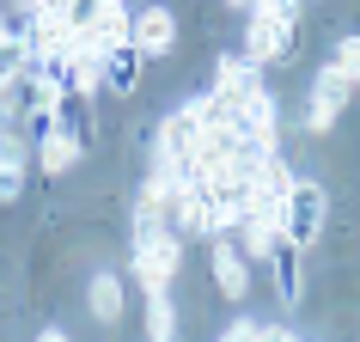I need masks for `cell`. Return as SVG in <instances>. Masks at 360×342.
I'll use <instances>...</instances> for the list:
<instances>
[{
	"label": "cell",
	"instance_id": "obj_1",
	"mask_svg": "<svg viewBox=\"0 0 360 342\" xmlns=\"http://www.w3.org/2000/svg\"><path fill=\"white\" fill-rule=\"evenodd\" d=\"M177 269H184V232L171 227V190L147 171L129 214V275L141 293H171Z\"/></svg>",
	"mask_w": 360,
	"mask_h": 342
},
{
	"label": "cell",
	"instance_id": "obj_2",
	"mask_svg": "<svg viewBox=\"0 0 360 342\" xmlns=\"http://www.w3.org/2000/svg\"><path fill=\"white\" fill-rule=\"evenodd\" d=\"M300 19H305V0H250L245 6V56L257 61V68L293 61Z\"/></svg>",
	"mask_w": 360,
	"mask_h": 342
},
{
	"label": "cell",
	"instance_id": "obj_3",
	"mask_svg": "<svg viewBox=\"0 0 360 342\" xmlns=\"http://www.w3.org/2000/svg\"><path fill=\"white\" fill-rule=\"evenodd\" d=\"M275 220H281V239H293L300 251H311L323 239V220H330V190H323L318 177H300V171H293V184H287Z\"/></svg>",
	"mask_w": 360,
	"mask_h": 342
},
{
	"label": "cell",
	"instance_id": "obj_4",
	"mask_svg": "<svg viewBox=\"0 0 360 342\" xmlns=\"http://www.w3.org/2000/svg\"><path fill=\"white\" fill-rule=\"evenodd\" d=\"M348 104H354V74L336 68V61H323L318 74H311V86H305V129H311V134H330L342 122Z\"/></svg>",
	"mask_w": 360,
	"mask_h": 342
},
{
	"label": "cell",
	"instance_id": "obj_5",
	"mask_svg": "<svg viewBox=\"0 0 360 342\" xmlns=\"http://www.w3.org/2000/svg\"><path fill=\"white\" fill-rule=\"evenodd\" d=\"M208 275H214V293L232 305L250 300V257L232 245V232H214L208 239Z\"/></svg>",
	"mask_w": 360,
	"mask_h": 342
},
{
	"label": "cell",
	"instance_id": "obj_6",
	"mask_svg": "<svg viewBox=\"0 0 360 342\" xmlns=\"http://www.w3.org/2000/svg\"><path fill=\"white\" fill-rule=\"evenodd\" d=\"M129 49H134L141 61H165L171 49H177V13L159 6V0L141 6V13L129 19Z\"/></svg>",
	"mask_w": 360,
	"mask_h": 342
},
{
	"label": "cell",
	"instance_id": "obj_7",
	"mask_svg": "<svg viewBox=\"0 0 360 342\" xmlns=\"http://www.w3.org/2000/svg\"><path fill=\"white\" fill-rule=\"evenodd\" d=\"M79 153H86V141H79L68 122H43V129H37V153H31V165H37L43 177H68V171L79 165Z\"/></svg>",
	"mask_w": 360,
	"mask_h": 342
},
{
	"label": "cell",
	"instance_id": "obj_8",
	"mask_svg": "<svg viewBox=\"0 0 360 342\" xmlns=\"http://www.w3.org/2000/svg\"><path fill=\"white\" fill-rule=\"evenodd\" d=\"M25 171H31V141H25L19 122L0 116V202H6V208L25 196Z\"/></svg>",
	"mask_w": 360,
	"mask_h": 342
},
{
	"label": "cell",
	"instance_id": "obj_9",
	"mask_svg": "<svg viewBox=\"0 0 360 342\" xmlns=\"http://www.w3.org/2000/svg\"><path fill=\"white\" fill-rule=\"evenodd\" d=\"M86 312H92V324H122V312H129V275H116V269H98V275H86Z\"/></svg>",
	"mask_w": 360,
	"mask_h": 342
},
{
	"label": "cell",
	"instance_id": "obj_10",
	"mask_svg": "<svg viewBox=\"0 0 360 342\" xmlns=\"http://www.w3.org/2000/svg\"><path fill=\"white\" fill-rule=\"evenodd\" d=\"M263 269L275 275V300L281 305H300L305 300V251L293 239H275V251L263 257Z\"/></svg>",
	"mask_w": 360,
	"mask_h": 342
},
{
	"label": "cell",
	"instance_id": "obj_11",
	"mask_svg": "<svg viewBox=\"0 0 360 342\" xmlns=\"http://www.w3.org/2000/svg\"><path fill=\"white\" fill-rule=\"evenodd\" d=\"M275 239H281V220H275V214H238V220H232V245L250 257V269H263V257L275 251Z\"/></svg>",
	"mask_w": 360,
	"mask_h": 342
},
{
	"label": "cell",
	"instance_id": "obj_12",
	"mask_svg": "<svg viewBox=\"0 0 360 342\" xmlns=\"http://www.w3.org/2000/svg\"><path fill=\"white\" fill-rule=\"evenodd\" d=\"M250 86H263V68H257L245 49H226V56H214V86H208V92L238 98V92H250Z\"/></svg>",
	"mask_w": 360,
	"mask_h": 342
},
{
	"label": "cell",
	"instance_id": "obj_13",
	"mask_svg": "<svg viewBox=\"0 0 360 342\" xmlns=\"http://www.w3.org/2000/svg\"><path fill=\"white\" fill-rule=\"evenodd\" d=\"M134 86H141V56L122 43V49H110V56H104V92L134 98Z\"/></svg>",
	"mask_w": 360,
	"mask_h": 342
},
{
	"label": "cell",
	"instance_id": "obj_14",
	"mask_svg": "<svg viewBox=\"0 0 360 342\" xmlns=\"http://www.w3.org/2000/svg\"><path fill=\"white\" fill-rule=\"evenodd\" d=\"M147 342H184V324H177V300L171 293H147Z\"/></svg>",
	"mask_w": 360,
	"mask_h": 342
},
{
	"label": "cell",
	"instance_id": "obj_15",
	"mask_svg": "<svg viewBox=\"0 0 360 342\" xmlns=\"http://www.w3.org/2000/svg\"><path fill=\"white\" fill-rule=\"evenodd\" d=\"M31 74V56H25V37H6L0 43V92H13L19 80Z\"/></svg>",
	"mask_w": 360,
	"mask_h": 342
},
{
	"label": "cell",
	"instance_id": "obj_16",
	"mask_svg": "<svg viewBox=\"0 0 360 342\" xmlns=\"http://www.w3.org/2000/svg\"><path fill=\"white\" fill-rule=\"evenodd\" d=\"M330 61H336V68H348V74L360 80V31H342V37H336V56H330Z\"/></svg>",
	"mask_w": 360,
	"mask_h": 342
},
{
	"label": "cell",
	"instance_id": "obj_17",
	"mask_svg": "<svg viewBox=\"0 0 360 342\" xmlns=\"http://www.w3.org/2000/svg\"><path fill=\"white\" fill-rule=\"evenodd\" d=\"M0 6H6V19H13V25H25V19H37L43 6H56V0H0Z\"/></svg>",
	"mask_w": 360,
	"mask_h": 342
},
{
	"label": "cell",
	"instance_id": "obj_18",
	"mask_svg": "<svg viewBox=\"0 0 360 342\" xmlns=\"http://www.w3.org/2000/svg\"><path fill=\"white\" fill-rule=\"evenodd\" d=\"M31 342H74V336H68L61 324H43V330H37V336H31Z\"/></svg>",
	"mask_w": 360,
	"mask_h": 342
},
{
	"label": "cell",
	"instance_id": "obj_19",
	"mask_svg": "<svg viewBox=\"0 0 360 342\" xmlns=\"http://www.w3.org/2000/svg\"><path fill=\"white\" fill-rule=\"evenodd\" d=\"M6 37H19V25L6 19V6H0V43H6Z\"/></svg>",
	"mask_w": 360,
	"mask_h": 342
},
{
	"label": "cell",
	"instance_id": "obj_20",
	"mask_svg": "<svg viewBox=\"0 0 360 342\" xmlns=\"http://www.w3.org/2000/svg\"><path fill=\"white\" fill-rule=\"evenodd\" d=\"M220 6H232V13H245V6H250V0H220Z\"/></svg>",
	"mask_w": 360,
	"mask_h": 342
},
{
	"label": "cell",
	"instance_id": "obj_21",
	"mask_svg": "<svg viewBox=\"0 0 360 342\" xmlns=\"http://www.w3.org/2000/svg\"><path fill=\"white\" fill-rule=\"evenodd\" d=\"M354 104H360V80H354Z\"/></svg>",
	"mask_w": 360,
	"mask_h": 342
}]
</instances>
